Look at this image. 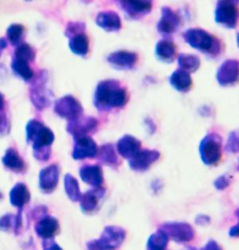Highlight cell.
Segmentation results:
<instances>
[{
    "label": "cell",
    "mask_w": 239,
    "mask_h": 250,
    "mask_svg": "<svg viewBox=\"0 0 239 250\" xmlns=\"http://www.w3.org/2000/svg\"><path fill=\"white\" fill-rule=\"evenodd\" d=\"M222 138L217 133H210L205 136L199 146V152L203 163L214 166L221 159Z\"/></svg>",
    "instance_id": "5"
},
{
    "label": "cell",
    "mask_w": 239,
    "mask_h": 250,
    "mask_svg": "<svg viewBox=\"0 0 239 250\" xmlns=\"http://www.w3.org/2000/svg\"><path fill=\"white\" fill-rule=\"evenodd\" d=\"M68 46L70 51L79 56L84 57L89 52L90 42L89 38L85 33H81L69 39Z\"/></svg>",
    "instance_id": "26"
},
{
    "label": "cell",
    "mask_w": 239,
    "mask_h": 250,
    "mask_svg": "<svg viewBox=\"0 0 239 250\" xmlns=\"http://www.w3.org/2000/svg\"></svg>",
    "instance_id": "52"
},
{
    "label": "cell",
    "mask_w": 239,
    "mask_h": 250,
    "mask_svg": "<svg viewBox=\"0 0 239 250\" xmlns=\"http://www.w3.org/2000/svg\"><path fill=\"white\" fill-rule=\"evenodd\" d=\"M160 230L167 234L168 239L176 243H187L195 239L196 231L185 222H167L160 226Z\"/></svg>",
    "instance_id": "7"
},
{
    "label": "cell",
    "mask_w": 239,
    "mask_h": 250,
    "mask_svg": "<svg viewBox=\"0 0 239 250\" xmlns=\"http://www.w3.org/2000/svg\"><path fill=\"white\" fill-rule=\"evenodd\" d=\"M98 160L108 167L118 168L121 165V161L116 154L115 146L112 144H105L98 149L97 155Z\"/></svg>",
    "instance_id": "24"
},
{
    "label": "cell",
    "mask_w": 239,
    "mask_h": 250,
    "mask_svg": "<svg viewBox=\"0 0 239 250\" xmlns=\"http://www.w3.org/2000/svg\"><path fill=\"white\" fill-rule=\"evenodd\" d=\"M96 24L107 32H119L122 29V20L113 11H101L95 19Z\"/></svg>",
    "instance_id": "20"
},
{
    "label": "cell",
    "mask_w": 239,
    "mask_h": 250,
    "mask_svg": "<svg viewBox=\"0 0 239 250\" xmlns=\"http://www.w3.org/2000/svg\"><path fill=\"white\" fill-rule=\"evenodd\" d=\"M169 83L174 89L180 93H188L193 87V80L191 75L179 68L175 70L170 76Z\"/></svg>",
    "instance_id": "23"
},
{
    "label": "cell",
    "mask_w": 239,
    "mask_h": 250,
    "mask_svg": "<svg viewBox=\"0 0 239 250\" xmlns=\"http://www.w3.org/2000/svg\"><path fill=\"white\" fill-rule=\"evenodd\" d=\"M126 232L125 229L117 226H108L105 228L100 238L87 244L88 250H116L124 243Z\"/></svg>",
    "instance_id": "3"
},
{
    "label": "cell",
    "mask_w": 239,
    "mask_h": 250,
    "mask_svg": "<svg viewBox=\"0 0 239 250\" xmlns=\"http://www.w3.org/2000/svg\"><path fill=\"white\" fill-rule=\"evenodd\" d=\"M2 163L5 167L14 172H21L24 168V163L19 156L16 149L10 147L7 149L5 155L2 158Z\"/></svg>",
    "instance_id": "28"
},
{
    "label": "cell",
    "mask_w": 239,
    "mask_h": 250,
    "mask_svg": "<svg viewBox=\"0 0 239 250\" xmlns=\"http://www.w3.org/2000/svg\"><path fill=\"white\" fill-rule=\"evenodd\" d=\"M217 81L220 86H234L239 82V60L228 59L220 64L217 72Z\"/></svg>",
    "instance_id": "12"
},
{
    "label": "cell",
    "mask_w": 239,
    "mask_h": 250,
    "mask_svg": "<svg viewBox=\"0 0 239 250\" xmlns=\"http://www.w3.org/2000/svg\"><path fill=\"white\" fill-rule=\"evenodd\" d=\"M177 54V46L170 40H162L156 44V57L161 62L172 63L176 60Z\"/></svg>",
    "instance_id": "21"
},
{
    "label": "cell",
    "mask_w": 239,
    "mask_h": 250,
    "mask_svg": "<svg viewBox=\"0 0 239 250\" xmlns=\"http://www.w3.org/2000/svg\"><path fill=\"white\" fill-rule=\"evenodd\" d=\"M45 250H62V249L57 244L52 243V244H50L49 246H46Z\"/></svg>",
    "instance_id": "45"
},
{
    "label": "cell",
    "mask_w": 239,
    "mask_h": 250,
    "mask_svg": "<svg viewBox=\"0 0 239 250\" xmlns=\"http://www.w3.org/2000/svg\"><path fill=\"white\" fill-rule=\"evenodd\" d=\"M4 104H5V101H4V96L0 93V110L4 108Z\"/></svg>",
    "instance_id": "46"
},
{
    "label": "cell",
    "mask_w": 239,
    "mask_h": 250,
    "mask_svg": "<svg viewBox=\"0 0 239 250\" xmlns=\"http://www.w3.org/2000/svg\"><path fill=\"white\" fill-rule=\"evenodd\" d=\"M230 185V179L226 175H222L218 177L215 181H214V186L218 189V190H223L226 188H228Z\"/></svg>",
    "instance_id": "38"
},
{
    "label": "cell",
    "mask_w": 239,
    "mask_h": 250,
    "mask_svg": "<svg viewBox=\"0 0 239 250\" xmlns=\"http://www.w3.org/2000/svg\"></svg>",
    "instance_id": "51"
},
{
    "label": "cell",
    "mask_w": 239,
    "mask_h": 250,
    "mask_svg": "<svg viewBox=\"0 0 239 250\" xmlns=\"http://www.w3.org/2000/svg\"><path fill=\"white\" fill-rule=\"evenodd\" d=\"M99 126V122L96 118L91 116H82L76 120L68 122L66 130L74 136L75 139L83 136L94 134Z\"/></svg>",
    "instance_id": "10"
},
{
    "label": "cell",
    "mask_w": 239,
    "mask_h": 250,
    "mask_svg": "<svg viewBox=\"0 0 239 250\" xmlns=\"http://www.w3.org/2000/svg\"><path fill=\"white\" fill-rule=\"evenodd\" d=\"M180 23V17L176 11L169 7H163L161 18L157 23V30L164 37H170L178 30Z\"/></svg>",
    "instance_id": "11"
},
{
    "label": "cell",
    "mask_w": 239,
    "mask_h": 250,
    "mask_svg": "<svg viewBox=\"0 0 239 250\" xmlns=\"http://www.w3.org/2000/svg\"><path fill=\"white\" fill-rule=\"evenodd\" d=\"M60 170L56 165H52L50 167L42 169L40 173L39 182L40 188L43 192L50 193L55 189L59 180Z\"/></svg>",
    "instance_id": "17"
},
{
    "label": "cell",
    "mask_w": 239,
    "mask_h": 250,
    "mask_svg": "<svg viewBox=\"0 0 239 250\" xmlns=\"http://www.w3.org/2000/svg\"><path fill=\"white\" fill-rule=\"evenodd\" d=\"M80 176L83 181L94 188L102 186L104 182L103 170L99 166H85L80 170Z\"/></svg>",
    "instance_id": "22"
},
{
    "label": "cell",
    "mask_w": 239,
    "mask_h": 250,
    "mask_svg": "<svg viewBox=\"0 0 239 250\" xmlns=\"http://www.w3.org/2000/svg\"><path fill=\"white\" fill-rule=\"evenodd\" d=\"M210 222V218L206 215H199L196 219V223L201 226H206L209 224Z\"/></svg>",
    "instance_id": "40"
},
{
    "label": "cell",
    "mask_w": 239,
    "mask_h": 250,
    "mask_svg": "<svg viewBox=\"0 0 239 250\" xmlns=\"http://www.w3.org/2000/svg\"><path fill=\"white\" fill-rule=\"evenodd\" d=\"M168 237L165 232L158 229L155 233L152 234L147 243L148 250H167L168 244Z\"/></svg>",
    "instance_id": "32"
},
{
    "label": "cell",
    "mask_w": 239,
    "mask_h": 250,
    "mask_svg": "<svg viewBox=\"0 0 239 250\" xmlns=\"http://www.w3.org/2000/svg\"><path fill=\"white\" fill-rule=\"evenodd\" d=\"M21 226V216L18 215L17 217L12 214H7L0 219V229L7 230L11 227L14 229H19Z\"/></svg>",
    "instance_id": "35"
},
{
    "label": "cell",
    "mask_w": 239,
    "mask_h": 250,
    "mask_svg": "<svg viewBox=\"0 0 239 250\" xmlns=\"http://www.w3.org/2000/svg\"><path fill=\"white\" fill-rule=\"evenodd\" d=\"M65 189L66 195L71 201L80 202L83 194L81 192L77 179L70 174H67L65 177Z\"/></svg>",
    "instance_id": "30"
},
{
    "label": "cell",
    "mask_w": 239,
    "mask_h": 250,
    "mask_svg": "<svg viewBox=\"0 0 239 250\" xmlns=\"http://www.w3.org/2000/svg\"><path fill=\"white\" fill-rule=\"evenodd\" d=\"M225 151L231 153L239 152V136L238 133L232 132L228 136V140L225 146Z\"/></svg>",
    "instance_id": "37"
},
{
    "label": "cell",
    "mask_w": 239,
    "mask_h": 250,
    "mask_svg": "<svg viewBox=\"0 0 239 250\" xmlns=\"http://www.w3.org/2000/svg\"><path fill=\"white\" fill-rule=\"evenodd\" d=\"M141 141L135 136L125 135L117 143L118 153L125 159H131L141 150Z\"/></svg>",
    "instance_id": "19"
},
{
    "label": "cell",
    "mask_w": 239,
    "mask_h": 250,
    "mask_svg": "<svg viewBox=\"0 0 239 250\" xmlns=\"http://www.w3.org/2000/svg\"><path fill=\"white\" fill-rule=\"evenodd\" d=\"M11 68L14 71V73L17 74L24 82L31 81L34 77V73L30 65L25 61L14 58L11 62Z\"/></svg>",
    "instance_id": "31"
},
{
    "label": "cell",
    "mask_w": 239,
    "mask_h": 250,
    "mask_svg": "<svg viewBox=\"0 0 239 250\" xmlns=\"http://www.w3.org/2000/svg\"><path fill=\"white\" fill-rule=\"evenodd\" d=\"M54 111L59 117L70 122L84 115V107L72 95H65L55 102Z\"/></svg>",
    "instance_id": "8"
},
{
    "label": "cell",
    "mask_w": 239,
    "mask_h": 250,
    "mask_svg": "<svg viewBox=\"0 0 239 250\" xmlns=\"http://www.w3.org/2000/svg\"><path fill=\"white\" fill-rule=\"evenodd\" d=\"M35 55H36V53L31 46L26 43H22L16 48L15 53H14V58H17V59L28 62L34 60Z\"/></svg>",
    "instance_id": "34"
},
{
    "label": "cell",
    "mask_w": 239,
    "mask_h": 250,
    "mask_svg": "<svg viewBox=\"0 0 239 250\" xmlns=\"http://www.w3.org/2000/svg\"><path fill=\"white\" fill-rule=\"evenodd\" d=\"M160 158V152L155 149H141L129 160V167L136 172H144Z\"/></svg>",
    "instance_id": "15"
},
{
    "label": "cell",
    "mask_w": 239,
    "mask_h": 250,
    "mask_svg": "<svg viewBox=\"0 0 239 250\" xmlns=\"http://www.w3.org/2000/svg\"><path fill=\"white\" fill-rule=\"evenodd\" d=\"M203 250H222L216 241H209Z\"/></svg>",
    "instance_id": "42"
},
{
    "label": "cell",
    "mask_w": 239,
    "mask_h": 250,
    "mask_svg": "<svg viewBox=\"0 0 239 250\" xmlns=\"http://www.w3.org/2000/svg\"><path fill=\"white\" fill-rule=\"evenodd\" d=\"M138 60V54L129 51H116L109 54L107 61L117 70H131Z\"/></svg>",
    "instance_id": "14"
},
{
    "label": "cell",
    "mask_w": 239,
    "mask_h": 250,
    "mask_svg": "<svg viewBox=\"0 0 239 250\" xmlns=\"http://www.w3.org/2000/svg\"><path fill=\"white\" fill-rule=\"evenodd\" d=\"M183 39L192 48L207 54L211 58H217L223 52L221 41L202 28L188 29L183 34Z\"/></svg>",
    "instance_id": "2"
},
{
    "label": "cell",
    "mask_w": 239,
    "mask_h": 250,
    "mask_svg": "<svg viewBox=\"0 0 239 250\" xmlns=\"http://www.w3.org/2000/svg\"><path fill=\"white\" fill-rule=\"evenodd\" d=\"M7 45H8L7 41H6L4 38H1V39H0V56H1L3 51L6 49Z\"/></svg>",
    "instance_id": "44"
},
{
    "label": "cell",
    "mask_w": 239,
    "mask_h": 250,
    "mask_svg": "<svg viewBox=\"0 0 239 250\" xmlns=\"http://www.w3.org/2000/svg\"><path fill=\"white\" fill-rule=\"evenodd\" d=\"M196 250V249H195V248H189L187 250Z\"/></svg>",
    "instance_id": "47"
},
{
    "label": "cell",
    "mask_w": 239,
    "mask_h": 250,
    "mask_svg": "<svg viewBox=\"0 0 239 250\" xmlns=\"http://www.w3.org/2000/svg\"><path fill=\"white\" fill-rule=\"evenodd\" d=\"M59 228L57 219L52 217H45L36 226V232L40 237L49 239L52 237Z\"/></svg>",
    "instance_id": "25"
},
{
    "label": "cell",
    "mask_w": 239,
    "mask_h": 250,
    "mask_svg": "<svg viewBox=\"0 0 239 250\" xmlns=\"http://www.w3.org/2000/svg\"><path fill=\"white\" fill-rule=\"evenodd\" d=\"M47 73L42 72L30 89V99L37 109L42 110L50 104L51 93L47 88Z\"/></svg>",
    "instance_id": "9"
},
{
    "label": "cell",
    "mask_w": 239,
    "mask_h": 250,
    "mask_svg": "<svg viewBox=\"0 0 239 250\" xmlns=\"http://www.w3.org/2000/svg\"><path fill=\"white\" fill-rule=\"evenodd\" d=\"M86 25L84 22L82 21H71L66 25L65 35L68 39H71L74 36L81 34V33H85Z\"/></svg>",
    "instance_id": "36"
},
{
    "label": "cell",
    "mask_w": 239,
    "mask_h": 250,
    "mask_svg": "<svg viewBox=\"0 0 239 250\" xmlns=\"http://www.w3.org/2000/svg\"><path fill=\"white\" fill-rule=\"evenodd\" d=\"M146 126L148 127L149 131L151 132V134L154 133L156 131V126L153 123V121L151 118H147L145 120Z\"/></svg>",
    "instance_id": "43"
},
{
    "label": "cell",
    "mask_w": 239,
    "mask_h": 250,
    "mask_svg": "<svg viewBox=\"0 0 239 250\" xmlns=\"http://www.w3.org/2000/svg\"><path fill=\"white\" fill-rule=\"evenodd\" d=\"M25 131L27 142H31L34 150L50 147L54 141L52 130L37 120L29 121Z\"/></svg>",
    "instance_id": "4"
},
{
    "label": "cell",
    "mask_w": 239,
    "mask_h": 250,
    "mask_svg": "<svg viewBox=\"0 0 239 250\" xmlns=\"http://www.w3.org/2000/svg\"><path fill=\"white\" fill-rule=\"evenodd\" d=\"M179 69H182L189 74L195 73L200 67V59L195 54L181 53L177 56Z\"/></svg>",
    "instance_id": "29"
},
{
    "label": "cell",
    "mask_w": 239,
    "mask_h": 250,
    "mask_svg": "<svg viewBox=\"0 0 239 250\" xmlns=\"http://www.w3.org/2000/svg\"><path fill=\"white\" fill-rule=\"evenodd\" d=\"M236 215H237V217H238L239 219V209L237 210ZM229 235H230L231 237H239V223H238L236 226L232 227V229H230Z\"/></svg>",
    "instance_id": "41"
},
{
    "label": "cell",
    "mask_w": 239,
    "mask_h": 250,
    "mask_svg": "<svg viewBox=\"0 0 239 250\" xmlns=\"http://www.w3.org/2000/svg\"><path fill=\"white\" fill-rule=\"evenodd\" d=\"M120 8L125 13V17L129 20H139L148 15L152 9V2L146 1H118Z\"/></svg>",
    "instance_id": "13"
},
{
    "label": "cell",
    "mask_w": 239,
    "mask_h": 250,
    "mask_svg": "<svg viewBox=\"0 0 239 250\" xmlns=\"http://www.w3.org/2000/svg\"><path fill=\"white\" fill-rule=\"evenodd\" d=\"M237 40H238V45H239V33L238 34V36H237Z\"/></svg>",
    "instance_id": "48"
},
{
    "label": "cell",
    "mask_w": 239,
    "mask_h": 250,
    "mask_svg": "<svg viewBox=\"0 0 239 250\" xmlns=\"http://www.w3.org/2000/svg\"><path fill=\"white\" fill-rule=\"evenodd\" d=\"M51 154V149L50 147H45V148H41V149H38V150H34V155L41 160V161H46L49 159Z\"/></svg>",
    "instance_id": "39"
},
{
    "label": "cell",
    "mask_w": 239,
    "mask_h": 250,
    "mask_svg": "<svg viewBox=\"0 0 239 250\" xmlns=\"http://www.w3.org/2000/svg\"><path fill=\"white\" fill-rule=\"evenodd\" d=\"M10 200L13 207L21 208L26 203L29 202L30 192L24 184L17 183L11 190Z\"/></svg>",
    "instance_id": "27"
},
{
    "label": "cell",
    "mask_w": 239,
    "mask_h": 250,
    "mask_svg": "<svg viewBox=\"0 0 239 250\" xmlns=\"http://www.w3.org/2000/svg\"><path fill=\"white\" fill-rule=\"evenodd\" d=\"M105 194L106 188L102 187L94 188L93 189L86 191L82 195V198L80 200L81 208L84 213H93L96 211Z\"/></svg>",
    "instance_id": "18"
},
{
    "label": "cell",
    "mask_w": 239,
    "mask_h": 250,
    "mask_svg": "<svg viewBox=\"0 0 239 250\" xmlns=\"http://www.w3.org/2000/svg\"><path fill=\"white\" fill-rule=\"evenodd\" d=\"M23 26L19 23L11 24L7 29V38L12 46H19L23 35Z\"/></svg>",
    "instance_id": "33"
},
{
    "label": "cell",
    "mask_w": 239,
    "mask_h": 250,
    "mask_svg": "<svg viewBox=\"0 0 239 250\" xmlns=\"http://www.w3.org/2000/svg\"><path fill=\"white\" fill-rule=\"evenodd\" d=\"M1 196H2V195H1V193H0V198H1Z\"/></svg>",
    "instance_id": "49"
},
{
    "label": "cell",
    "mask_w": 239,
    "mask_h": 250,
    "mask_svg": "<svg viewBox=\"0 0 239 250\" xmlns=\"http://www.w3.org/2000/svg\"><path fill=\"white\" fill-rule=\"evenodd\" d=\"M129 101L127 89L117 80H106L97 84L94 104L99 111H111L125 107Z\"/></svg>",
    "instance_id": "1"
},
{
    "label": "cell",
    "mask_w": 239,
    "mask_h": 250,
    "mask_svg": "<svg viewBox=\"0 0 239 250\" xmlns=\"http://www.w3.org/2000/svg\"><path fill=\"white\" fill-rule=\"evenodd\" d=\"M72 157L75 160L94 158L97 155L98 147L94 139L90 136H83L75 139Z\"/></svg>",
    "instance_id": "16"
},
{
    "label": "cell",
    "mask_w": 239,
    "mask_h": 250,
    "mask_svg": "<svg viewBox=\"0 0 239 250\" xmlns=\"http://www.w3.org/2000/svg\"><path fill=\"white\" fill-rule=\"evenodd\" d=\"M0 123H1V119H0Z\"/></svg>",
    "instance_id": "50"
},
{
    "label": "cell",
    "mask_w": 239,
    "mask_h": 250,
    "mask_svg": "<svg viewBox=\"0 0 239 250\" xmlns=\"http://www.w3.org/2000/svg\"><path fill=\"white\" fill-rule=\"evenodd\" d=\"M239 1H218L215 11V21L226 28H236L239 21Z\"/></svg>",
    "instance_id": "6"
}]
</instances>
